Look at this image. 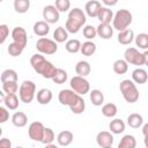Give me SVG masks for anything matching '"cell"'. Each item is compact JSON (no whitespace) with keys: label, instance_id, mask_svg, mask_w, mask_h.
Wrapping results in <instances>:
<instances>
[{"label":"cell","instance_id":"6da1fadb","mask_svg":"<svg viewBox=\"0 0 148 148\" xmlns=\"http://www.w3.org/2000/svg\"><path fill=\"white\" fill-rule=\"evenodd\" d=\"M58 101L61 105L69 106L74 114H81L86 109V102L82 95L76 94L72 89H62L58 95Z\"/></svg>","mask_w":148,"mask_h":148},{"label":"cell","instance_id":"7a4b0ae2","mask_svg":"<svg viewBox=\"0 0 148 148\" xmlns=\"http://www.w3.org/2000/svg\"><path fill=\"white\" fill-rule=\"evenodd\" d=\"M30 65L34 68V71L39 75H42L44 79H51L57 68L51 61L46 60L44 56H42L40 53H36L31 56Z\"/></svg>","mask_w":148,"mask_h":148},{"label":"cell","instance_id":"3957f363","mask_svg":"<svg viewBox=\"0 0 148 148\" xmlns=\"http://www.w3.org/2000/svg\"><path fill=\"white\" fill-rule=\"evenodd\" d=\"M87 22V16L86 13L79 8L75 7L69 10L67 21L65 23V29L67 30L68 34H77L80 29L86 24Z\"/></svg>","mask_w":148,"mask_h":148},{"label":"cell","instance_id":"277c9868","mask_svg":"<svg viewBox=\"0 0 148 148\" xmlns=\"http://www.w3.org/2000/svg\"><path fill=\"white\" fill-rule=\"evenodd\" d=\"M119 90H120L124 99L130 104L135 103L140 97V94H139V90H138L135 83L130 79H125L120 82Z\"/></svg>","mask_w":148,"mask_h":148},{"label":"cell","instance_id":"5b68a950","mask_svg":"<svg viewBox=\"0 0 148 148\" xmlns=\"http://www.w3.org/2000/svg\"><path fill=\"white\" fill-rule=\"evenodd\" d=\"M148 52H140L138 49L135 47H127L124 52V60L127 64L141 67L143 65H146L148 62Z\"/></svg>","mask_w":148,"mask_h":148},{"label":"cell","instance_id":"8992f818","mask_svg":"<svg viewBox=\"0 0 148 148\" xmlns=\"http://www.w3.org/2000/svg\"><path fill=\"white\" fill-rule=\"evenodd\" d=\"M133 21V15L128 9H119L112 18V28L121 31L127 29Z\"/></svg>","mask_w":148,"mask_h":148},{"label":"cell","instance_id":"52a82bcc","mask_svg":"<svg viewBox=\"0 0 148 148\" xmlns=\"http://www.w3.org/2000/svg\"><path fill=\"white\" fill-rule=\"evenodd\" d=\"M36 95V84L30 80H24L18 87V98L21 102L29 104L34 101Z\"/></svg>","mask_w":148,"mask_h":148},{"label":"cell","instance_id":"ba28073f","mask_svg":"<svg viewBox=\"0 0 148 148\" xmlns=\"http://www.w3.org/2000/svg\"><path fill=\"white\" fill-rule=\"evenodd\" d=\"M36 49L40 54L51 56L58 51V43L47 37H40L36 43Z\"/></svg>","mask_w":148,"mask_h":148},{"label":"cell","instance_id":"9c48e42d","mask_svg":"<svg viewBox=\"0 0 148 148\" xmlns=\"http://www.w3.org/2000/svg\"><path fill=\"white\" fill-rule=\"evenodd\" d=\"M71 89L79 95H86L90 91V83L84 76L75 75L69 81Z\"/></svg>","mask_w":148,"mask_h":148},{"label":"cell","instance_id":"30bf717a","mask_svg":"<svg viewBox=\"0 0 148 148\" xmlns=\"http://www.w3.org/2000/svg\"><path fill=\"white\" fill-rule=\"evenodd\" d=\"M45 126L40 121H32L28 127V135L34 141H42Z\"/></svg>","mask_w":148,"mask_h":148},{"label":"cell","instance_id":"8fae6325","mask_svg":"<svg viewBox=\"0 0 148 148\" xmlns=\"http://www.w3.org/2000/svg\"><path fill=\"white\" fill-rule=\"evenodd\" d=\"M43 18L45 22H47L49 24H53L57 23L60 18V13L58 12V9L54 7V5H47L43 8Z\"/></svg>","mask_w":148,"mask_h":148},{"label":"cell","instance_id":"7c38bea8","mask_svg":"<svg viewBox=\"0 0 148 148\" xmlns=\"http://www.w3.org/2000/svg\"><path fill=\"white\" fill-rule=\"evenodd\" d=\"M10 36L13 38V42L17 43L22 47H25L27 46V44H28V35H27V31H25L24 28H22V27H15L12 30Z\"/></svg>","mask_w":148,"mask_h":148},{"label":"cell","instance_id":"4fadbf2b","mask_svg":"<svg viewBox=\"0 0 148 148\" xmlns=\"http://www.w3.org/2000/svg\"><path fill=\"white\" fill-rule=\"evenodd\" d=\"M113 141H114V138L111 132L102 131V132H98L96 135V142L102 148H110L113 145Z\"/></svg>","mask_w":148,"mask_h":148},{"label":"cell","instance_id":"5bb4252c","mask_svg":"<svg viewBox=\"0 0 148 148\" xmlns=\"http://www.w3.org/2000/svg\"><path fill=\"white\" fill-rule=\"evenodd\" d=\"M96 34L102 39H110L113 35V28L110 23H99L96 28Z\"/></svg>","mask_w":148,"mask_h":148},{"label":"cell","instance_id":"9a60e30c","mask_svg":"<svg viewBox=\"0 0 148 148\" xmlns=\"http://www.w3.org/2000/svg\"><path fill=\"white\" fill-rule=\"evenodd\" d=\"M35 97L37 98V102L40 104V105H46L49 104L51 101H52V91L47 88H42L37 91V94L35 95Z\"/></svg>","mask_w":148,"mask_h":148},{"label":"cell","instance_id":"2e32d148","mask_svg":"<svg viewBox=\"0 0 148 148\" xmlns=\"http://www.w3.org/2000/svg\"><path fill=\"white\" fill-rule=\"evenodd\" d=\"M101 7H102V3H101L99 1H97V0H90V1H88V2L86 3V6H84V12H86V14H87L89 17L95 18V17L97 16L98 10H99Z\"/></svg>","mask_w":148,"mask_h":148},{"label":"cell","instance_id":"e0dca14e","mask_svg":"<svg viewBox=\"0 0 148 148\" xmlns=\"http://www.w3.org/2000/svg\"><path fill=\"white\" fill-rule=\"evenodd\" d=\"M32 30H34V34L36 36H38V37H45L50 32V24L47 22H45L44 20L43 21H37L34 24Z\"/></svg>","mask_w":148,"mask_h":148},{"label":"cell","instance_id":"ac0fdd59","mask_svg":"<svg viewBox=\"0 0 148 148\" xmlns=\"http://www.w3.org/2000/svg\"><path fill=\"white\" fill-rule=\"evenodd\" d=\"M117 39L121 45H130L134 40V31L130 28L121 30V31H119Z\"/></svg>","mask_w":148,"mask_h":148},{"label":"cell","instance_id":"d6986e66","mask_svg":"<svg viewBox=\"0 0 148 148\" xmlns=\"http://www.w3.org/2000/svg\"><path fill=\"white\" fill-rule=\"evenodd\" d=\"M147 80H148V74H147L146 69H143L141 67H138L132 72V81L134 83L145 84L147 82Z\"/></svg>","mask_w":148,"mask_h":148},{"label":"cell","instance_id":"ffe728a7","mask_svg":"<svg viewBox=\"0 0 148 148\" xmlns=\"http://www.w3.org/2000/svg\"><path fill=\"white\" fill-rule=\"evenodd\" d=\"M74 135L71 131H61L58 135H57V142L59 146L61 147H67L73 142Z\"/></svg>","mask_w":148,"mask_h":148},{"label":"cell","instance_id":"44dd1931","mask_svg":"<svg viewBox=\"0 0 148 148\" xmlns=\"http://www.w3.org/2000/svg\"><path fill=\"white\" fill-rule=\"evenodd\" d=\"M96 17L98 18L99 23H111L113 18V12L110 9V7H101Z\"/></svg>","mask_w":148,"mask_h":148},{"label":"cell","instance_id":"7402d4cb","mask_svg":"<svg viewBox=\"0 0 148 148\" xmlns=\"http://www.w3.org/2000/svg\"><path fill=\"white\" fill-rule=\"evenodd\" d=\"M12 124L15 127H24L28 124V116L22 111H17L12 116Z\"/></svg>","mask_w":148,"mask_h":148},{"label":"cell","instance_id":"603a6c76","mask_svg":"<svg viewBox=\"0 0 148 148\" xmlns=\"http://www.w3.org/2000/svg\"><path fill=\"white\" fill-rule=\"evenodd\" d=\"M125 127H126L125 123L119 118H114L109 124V130L112 134H121L125 131Z\"/></svg>","mask_w":148,"mask_h":148},{"label":"cell","instance_id":"cb8c5ba5","mask_svg":"<svg viewBox=\"0 0 148 148\" xmlns=\"http://www.w3.org/2000/svg\"><path fill=\"white\" fill-rule=\"evenodd\" d=\"M75 72L77 75L80 76H88L91 72V67H90V64L86 60H81L79 61L76 65H75Z\"/></svg>","mask_w":148,"mask_h":148},{"label":"cell","instance_id":"d4e9b609","mask_svg":"<svg viewBox=\"0 0 148 148\" xmlns=\"http://www.w3.org/2000/svg\"><path fill=\"white\" fill-rule=\"evenodd\" d=\"M89 98L95 106H101L104 103V94L99 89H92L91 91H89Z\"/></svg>","mask_w":148,"mask_h":148},{"label":"cell","instance_id":"484cf974","mask_svg":"<svg viewBox=\"0 0 148 148\" xmlns=\"http://www.w3.org/2000/svg\"><path fill=\"white\" fill-rule=\"evenodd\" d=\"M143 124V117L140 113H131L127 117V125L131 128H140Z\"/></svg>","mask_w":148,"mask_h":148},{"label":"cell","instance_id":"4316f807","mask_svg":"<svg viewBox=\"0 0 148 148\" xmlns=\"http://www.w3.org/2000/svg\"><path fill=\"white\" fill-rule=\"evenodd\" d=\"M96 44L92 42V40H87L84 43L81 44V47H80V52L86 56V57H90L92 56L95 52H96Z\"/></svg>","mask_w":148,"mask_h":148},{"label":"cell","instance_id":"83f0119b","mask_svg":"<svg viewBox=\"0 0 148 148\" xmlns=\"http://www.w3.org/2000/svg\"><path fill=\"white\" fill-rule=\"evenodd\" d=\"M67 79H68V74H67V72H66L65 69H62V68H56L54 74H53L52 77H51V80H52L54 83H57V84H62V83H65V82L67 81Z\"/></svg>","mask_w":148,"mask_h":148},{"label":"cell","instance_id":"f1b7e54d","mask_svg":"<svg viewBox=\"0 0 148 148\" xmlns=\"http://www.w3.org/2000/svg\"><path fill=\"white\" fill-rule=\"evenodd\" d=\"M135 147H136V140L132 134L124 135L120 142L118 143V148H135Z\"/></svg>","mask_w":148,"mask_h":148},{"label":"cell","instance_id":"f546056e","mask_svg":"<svg viewBox=\"0 0 148 148\" xmlns=\"http://www.w3.org/2000/svg\"><path fill=\"white\" fill-rule=\"evenodd\" d=\"M5 106L9 110H16L18 108V97L16 94H7L3 99Z\"/></svg>","mask_w":148,"mask_h":148},{"label":"cell","instance_id":"4dcf8cb0","mask_svg":"<svg viewBox=\"0 0 148 148\" xmlns=\"http://www.w3.org/2000/svg\"><path fill=\"white\" fill-rule=\"evenodd\" d=\"M68 39V32L64 27H58L53 31V40L57 43H64Z\"/></svg>","mask_w":148,"mask_h":148},{"label":"cell","instance_id":"1f68e13d","mask_svg":"<svg viewBox=\"0 0 148 148\" xmlns=\"http://www.w3.org/2000/svg\"><path fill=\"white\" fill-rule=\"evenodd\" d=\"M113 72L118 75H123L125 74L127 71H128V64L124 60V59H117L114 62H113Z\"/></svg>","mask_w":148,"mask_h":148},{"label":"cell","instance_id":"d6a6232c","mask_svg":"<svg viewBox=\"0 0 148 148\" xmlns=\"http://www.w3.org/2000/svg\"><path fill=\"white\" fill-rule=\"evenodd\" d=\"M80 47H81V42L76 38H72V39H67L66 44H65V49L67 52L69 53H77L80 52Z\"/></svg>","mask_w":148,"mask_h":148},{"label":"cell","instance_id":"836d02e7","mask_svg":"<svg viewBox=\"0 0 148 148\" xmlns=\"http://www.w3.org/2000/svg\"><path fill=\"white\" fill-rule=\"evenodd\" d=\"M118 112L117 105L114 103H106L102 106V114L106 118H113Z\"/></svg>","mask_w":148,"mask_h":148},{"label":"cell","instance_id":"e575fe53","mask_svg":"<svg viewBox=\"0 0 148 148\" xmlns=\"http://www.w3.org/2000/svg\"><path fill=\"white\" fill-rule=\"evenodd\" d=\"M30 8V0H14V9L18 14H24Z\"/></svg>","mask_w":148,"mask_h":148},{"label":"cell","instance_id":"d590c367","mask_svg":"<svg viewBox=\"0 0 148 148\" xmlns=\"http://www.w3.org/2000/svg\"><path fill=\"white\" fill-rule=\"evenodd\" d=\"M18 80V75L16 73V71L12 69V68H7L5 69L1 75H0V81L1 83L2 82H6V81H17Z\"/></svg>","mask_w":148,"mask_h":148},{"label":"cell","instance_id":"8d00e7d4","mask_svg":"<svg viewBox=\"0 0 148 148\" xmlns=\"http://www.w3.org/2000/svg\"><path fill=\"white\" fill-rule=\"evenodd\" d=\"M134 40H135V45L139 49H141V50L148 49V35L147 34L141 32L138 36H134Z\"/></svg>","mask_w":148,"mask_h":148},{"label":"cell","instance_id":"74e56055","mask_svg":"<svg viewBox=\"0 0 148 148\" xmlns=\"http://www.w3.org/2000/svg\"><path fill=\"white\" fill-rule=\"evenodd\" d=\"M2 90L3 92L7 94H16V91L18 90V84L17 81H6L2 82Z\"/></svg>","mask_w":148,"mask_h":148},{"label":"cell","instance_id":"f35d334b","mask_svg":"<svg viewBox=\"0 0 148 148\" xmlns=\"http://www.w3.org/2000/svg\"><path fill=\"white\" fill-rule=\"evenodd\" d=\"M23 50H24V47H22L21 45H18V44L15 43V42H12V43L8 45V49H7L8 54H9L10 57H14V58L21 56L22 52H23Z\"/></svg>","mask_w":148,"mask_h":148},{"label":"cell","instance_id":"ab89813d","mask_svg":"<svg viewBox=\"0 0 148 148\" xmlns=\"http://www.w3.org/2000/svg\"><path fill=\"white\" fill-rule=\"evenodd\" d=\"M54 138H56V135H54L53 130L50 128V127H45L44 128V133H43V138H42V141L40 142L44 143V145L52 143L54 141Z\"/></svg>","mask_w":148,"mask_h":148},{"label":"cell","instance_id":"60d3db41","mask_svg":"<svg viewBox=\"0 0 148 148\" xmlns=\"http://www.w3.org/2000/svg\"><path fill=\"white\" fill-rule=\"evenodd\" d=\"M54 7L58 9L59 13H66L71 9V1L69 0H56Z\"/></svg>","mask_w":148,"mask_h":148},{"label":"cell","instance_id":"b9f144b4","mask_svg":"<svg viewBox=\"0 0 148 148\" xmlns=\"http://www.w3.org/2000/svg\"><path fill=\"white\" fill-rule=\"evenodd\" d=\"M83 36L88 39V40H91L94 39L97 34H96V28L91 24H87V25H83Z\"/></svg>","mask_w":148,"mask_h":148},{"label":"cell","instance_id":"7bdbcfd3","mask_svg":"<svg viewBox=\"0 0 148 148\" xmlns=\"http://www.w3.org/2000/svg\"><path fill=\"white\" fill-rule=\"evenodd\" d=\"M9 36V28L7 24H0V45L6 42Z\"/></svg>","mask_w":148,"mask_h":148},{"label":"cell","instance_id":"ee69618b","mask_svg":"<svg viewBox=\"0 0 148 148\" xmlns=\"http://www.w3.org/2000/svg\"><path fill=\"white\" fill-rule=\"evenodd\" d=\"M8 119H9V111L7 110V108L0 105V124L6 123Z\"/></svg>","mask_w":148,"mask_h":148},{"label":"cell","instance_id":"f6af8a7d","mask_svg":"<svg viewBox=\"0 0 148 148\" xmlns=\"http://www.w3.org/2000/svg\"><path fill=\"white\" fill-rule=\"evenodd\" d=\"M10 147H12V142L9 139L7 138L0 139V148H10Z\"/></svg>","mask_w":148,"mask_h":148},{"label":"cell","instance_id":"bcb514c9","mask_svg":"<svg viewBox=\"0 0 148 148\" xmlns=\"http://www.w3.org/2000/svg\"><path fill=\"white\" fill-rule=\"evenodd\" d=\"M102 2L105 5V7H113L118 3V0H102Z\"/></svg>","mask_w":148,"mask_h":148},{"label":"cell","instance_id":"7dc6e473","mask_svg":"<svg viewBox=\"0 0 148 148\" xmlns=\"http://www.w3.org/2000/svg\"><path fill=\"white\" fill-rule=\"evenodd\" d=\"M142 133H143V136H145V145L148 146L147 143V132H148V124H142Z\"/></svg>","mask_w":148,"mask_h":148},{"label":"cell","instance_id":"c3c4849f","mask_svg":"<svg viewBox=\"0 0 148 148\" xmlns=\"http://www.w3.org/2000/svg\"><path fill=\"white\" fill-rule=\"evenodd\" d=\"M5 96H6V94L3 92V90H0V103H3Z\"/></svg>","mask_w":148,"mask_h":148},{"label":"cell","instance_id":"681fc988","mask_svg":"<svg viewBox=\"0 0 148 148\" xmlns=\"http://www.w3.org/2000/svg\"><path fill=\"white\" fill-rule=\"evenodd\" d=\"M1 135H2V128L0 127V136H1Z\"/></svg>","mask_w":148,"mask_h":148},{"label":"cell","instance_id":"f907efd6","mask_svg":"<svg viewBox=\"0 0 148 148\" xmlns=\"http://www.w3.org/2000/svg\"><path fill=\"white\" fill-rule=\"evenodd\" d=\"M2 1H3V0H0V2H2Z\"/></svg>","mask_w":148,"mask_h":148}]
</instances>
